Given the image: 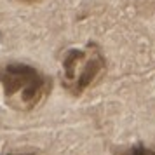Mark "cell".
I'll use <instances>...</instances> for the list:
<instances>
[{
    "instance_id": "1",
    "label": "cell",
    "mask_w": 155,
    "mask_h": 155,
    "mask_svg": "<svg viewBox=\"0 0 155 155\" xmlns=\"http://www.w3.org/2000/svg\"><path fill=\"white\" fill-rule=\"evenodd\" d=\"M4 98L14 110L30 112L49 96L52 82L35 66L25 63H9L0 70Z\"/></svg>"
},
{
    "instance_id": "2",
    "label": "cell",
    "mask_w": 155,
    "mask_h": 155,
    "mask_svg": "<svg viewBox=\"0 0 155 155\" xmlns=\"http://www.w3.org/2000/svg\"><path fill=\"white\" fill-rule=\"evenodd\" d=\"M63 85L73 96L91 87L105 71V58L96 45L85 49H70L63 58Z\"/></svg>"
},
{
    "instance_id": "3",
    "label": "cell",
    "mask_w": 155,
    "mask_h": 155,
    "mask_svg": "<svg viewBox=\"0 0 155 155\" xmlns=\"http://www.w3.org/2000/svg\"><path fill=\"white\" fill-rule=\"evenodd\" d=\"M120 155H155V150L145 147V145H134V147L127 148L126 152H122Z\"/></svg>"
},
{
    "instance_id": "4",
    "label": "cell",
    "mask_w": 155,
    "mask_h": 155,
    "mask_svg": "<svg viewBox=\"0 0 155 155\" xmlns=\"http://www.w3.org/2000/svg\"><path fill=\"white\" fill-rule=\"evenodd\" d=\"M7 155H35V153H7Z\"/></svg>"
},
{
    "instance_id": "5",
    "label": "cell",
    "mask_w": 155,
    "mask_h": 155,
    "mask_svg": "<svg viewBox=\"0 0 155 155\" xmlns=\"http://www.w3.org/2000/svg\"><path fill=\"white\" fill-rule=\"evenodd\" d=\"M21 2H35V0H21Z\"/></svg>"
}]
</instances>
